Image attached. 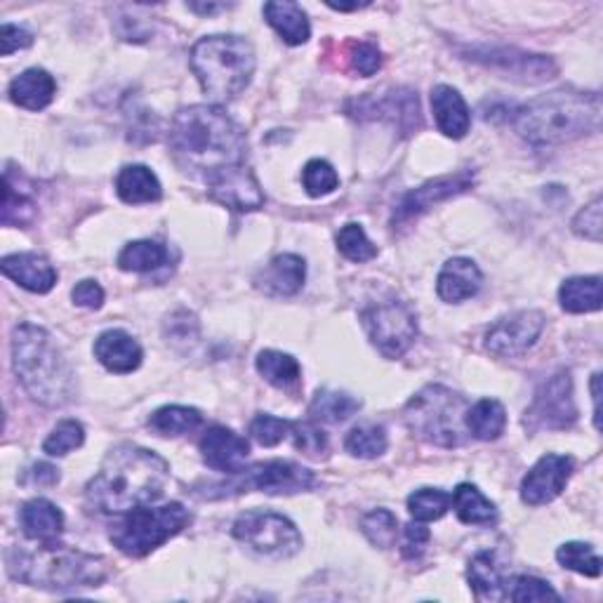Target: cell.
I'll return each instance as SVG.
<instances>
[{"mask_svg":"<svg viewBox=\"0 0 603 603\" xmlns=\"http://www.w3.org/2000/svg\"><path fill=\"white\" fill-rule=\"evenodd\" d=\"M170 467L161 455L135 443L113 448L85 488V500L99 514H127L165 495Z\"/></svg>","mask_w":603,"mask_h":603,"instance_id":"obj_1","label":"cell"},{"mask_svg":"<svg viewBox=\"0 0 603 603\" xmlns=\"http://www.w3.org/2000/svg\"><path fill=\"white\" fill-rule=\"evenodd\" d=\"M168 145L175 163L186 172L212 175L246 161L248 141L236 121L220 107L196 104L172 119Z\"/></svg>","mask_w":603,"mask_h":603,"instance_id":"obj_2","label":"cell"},{"mask_svg":"<svg viewBox=\"0 0 603 603\" xmlns=\"http://www.w3.org/2000/svg\"><path fill=\"white\" fill-rule=\"evenodd\" d=\"M601 97L596 93L554 90L514 111V127L536 147H554L596 133Z\"/></svg>","mask_w":603,"mask_h":603,"instance_id":"obj_3","label":"cell"},{"mask_svg":"<svg viewBox=\"0 0 603 603\" xmlns=\"http://www.w3.org/2000/svg\"><path fill=\"white\" fill-rule=\"evenodd\" d=\"M12 368L28 396L42 406L60 408L74 396V370L46 328L34 323L14 328Z\"/></svg>","mask_w":603,"mask_h":603,"instance_id":"obj_4","label":"cell"},{"mask_svg":"<svg viewBox=\"0 0 603 603\" xmlns=\"http://www.w3.org/2000/svg\"><path fill=\"white\" fill-rule=\"evenodd\" d=\"M8 573L28 587L50 592H69L81 587H99L109 566L102 556L64 547L57 542H40L38 550H10L5 554Z\"/></svg>","mask_w":603,"mask_h":603,"instance_id":"obj_5","label":"cell"},{"mask_svg":"<svg viewBox=\"0 0 603 603\" xmlns=\"http://www.w3.org/2000/svg\"><path fill=\"white\" fill-rule=\"evenodd\" d=\"M192 69L210 99L226 102L248 88L255 74V50L241 36L200 38L192 50Z\"/></svg>","mask_w":603,"mask_h":603,"instance_id":"obj_6","label":"cell"},{"mask_svg":"<svg viewBox=\"0 0 603 603\" xmlns=\"http://www.w3.org/2000/svg\"><path fill=\"white\" fill-rule=\"evenodd\" d=\"M467 408V398L455 394L448 386L427 384L408 401L404 420L418 439L441 448H455L465 443Z\"/></svg>","mask_w":603,"mask_h":603,"instance_id":"obj_7","label":"cell"},{"mask_svg":"<svg viewBox=\"0 0 603 603\" xmlns=\"http://www.w3.org/2000/svg\"><path fill=\"white\" fill-rule=\"evenodd\" d=\"M192 524V514L182 502H170L163 507H137L123 514V519L111 528V542L121 554L141 558L161 547L170 538L180 536Z\"/></svg>","mask_w":603,"mask_h":603,"instance_id":"obj_8","label":"cell"},{"mask_svg":"<svg viewBox=\"0 0 603 603\" xmlns=\"http://www.w3.org/2000/svg\"><path fill=\"white\" fill-rule=\"evenodd\" d=\"M232 533L253 552L269 558H291L302 550L297 526L276 512L253 509L241 514L234 521Z\"/></svg>","mask_w":603,"mask_h":603,"instance_id":"obj_9","label":"cell"},{"mask_svg":"<svg viewBox=\"0 0 603 603\" xmlns=\"http://www.w3.org/2000/svg\"><path fill=\"white\" fill-rule=\"evenodd\" d=\"M361 323L372 347L384 358H401L418 337V316L401 299L372 305L361 313Z\"/></svg>","mask_w":603,"mask_h":603,"instance_id":"obj_10","label":"cell"},{"mask_svg":"<svg viewBox=\"0 0 603 603\" xmlns=\"http://www.w3.org/2000/svg\"><path fill=\"white\" fill-rule=\"evenodd\" d=\"M316 485V473L291 459H269V463L253 465L250 469H241L234 479L218 485L222 495H238L248 491H260L267 495H295L302 491H311Z\"/></svg>","mask_w":603,"mask_h":603,"instance_id":"obj_11","label":"cell"},{"mask_svg":"<svg viewBox=\"0 0 603 603\" xmlns=\"http://www.w3.org/2000/svg\"><path fill=\"white\" fill-rule=\"evenodd\" d=\"M578 420V406L573 398V378L568 370H558L544 380L528 406L524 424L528 432H564Z\"/></svg>","mask_w":603,"mask_h":603,"instance_id":"obj_12","label":"cell"},{"mask_svg":"<svg viewBox=\"0 0 603 603\" xmlns=\"http://www.w3.org/2000/svg\"><path fill=\"white\" fill-rule=\"evenodd\" d=\"M465 60L479 64L488 71H495L502 78H512L519 83H544L556 76V64L552 57L524 52L516 48H488V46H473L467 48Z\"/></svg>","mask_w":603,"mask_h":603,"instance_id":"obj_13","label":"cell"},{"mask_svg":"<svg viewBox=\"0 0 603 603\" xmlns=\"http://www.w3.org/2000/svg\"><path fill=\"white\" fill-rule=\"evenodd\" d=\"M347 111L358 121H390L404 135L415 133L422 125L418 93L408 88H398L380 97L366 95L352 99Z\"/></svg>","mask_w":603,"mask_h":603,"instance_id":"obj_14","label":"cell"},{"mask_svg":"<svg viewBox=\"0 0 603 603\" xmlns=\"http://www.w3.org/2000/svg\"><path fill=\"white\" fill-rule=\"evenodd\" d=\"M473 182H477L473 170H459V172H453V175H441L424 182L422 186H418V189L408 192L398 200L392 218L394 229H404L410 222L422 218L429 208H434L436 204H443V200H448L453 196L465 194L467 189H471Z\"/></svg>","mask_w":603,"mask_h":603,"instance_id":"obj_15","label":"cell"},{"mask_svg":"<svg viewBox=\"0 0 603 603\" xmlns=\"http://www.w3.org/2000/svg\"><path fill=\"white\" fill-rule=\"evenodd\" d=\"M547 319L542 311L524 309L502 316L485 333V349L493 356H519L528 352L542 335Z\"/></svg>","mask_w":603,"mask_h":603,"instance_id":"obj_16","label":"cell"},{"mask_svg":"<svg viewBox=\"0 0 603 603\" xmlns=\"http://www.w3.org/2000/svg\"><path fill=\"white\" fill-rule=\"evenodd\" d=\"M208 196L224 208L253 212L264 206V192L246 163L222 168L206 177Z\"/></svg>","mask_w":603,"mask_h":603,"instance_id":"obj_17","label":"cell"},{"mask_svg":"<svg viewBox=\"0 0 603 603\" xmlns=\"http://www.w3.org/2000/svg\"><path fill=\"white\" fill-rule=\"evenodd\" d=\"M573 469L576 463L570 455H542L521 481V500L530 507L550 505L566 491Z\"/></svg>","mask_w":603,"mask_h":603,"instance_id":"obj_18","label":"cell"},{"mask_svg":"<svg viewBox=\"0 0 603 603\" xmlns=\"http://www.w3.org/2000/svg\"><path fill=\"white\" fill-rule=\"evenodd\" d=\"M198 448H200V457H204V463L208 467L224 473H238L250 455L248 441L232 432V429L220 424L208 429L204 439H200Z\"/></svg>","mask_w":603,"mask_h":603,"instance_id":"obj_19","label":"cell"},{"mask_svg":"<svg viewBox=\"0 0 603 603\" xmlns=\"http://www.w3.org/2000/svg\"><path fill=\"white\" fill-rule=\"evenodd\" d=\"M307 281V262L299 255H279L255 276L257 291L269 297H293Z\"/></svg>","mask_w":603,"mask_h":603,"instance_id":"obj_20","label":"cell"},{"mask_svg":"<svg viewBox=\"0 0 603 603\" xmlns=\"http://www.w3.org/2000/svg\"><path fill=\"white\" fill-rule=\"evenodd\" d=\"M0 269H3V274L8 279L22 285L24 291L36 295L50 293L57 283L54 267L46 260V257L36 253L5 255L3 262H0Z\"/></svg>","mask_w":603,"mask_h":603,"instance_id":"obj_21","label":"cell"},{"mask_svg":"<svg viewBox=\"0 0 603 603\" xmlns=\"http://www.w3.org/2000/svg\"><path fill=\"white\" fill-rule=\"evenodd\" d=\"M95 356L109 372L125 376V372H133L141 366L145 352H141L139 342L133 335H127L125 330H107L95 342Z\"/></svg>","mask_w":603,"mask_h":603,"instance_id":"obj_22","label":"cell"},{"mask_svg":"<svg viewBox=\"0 0 603 603\" xmlns=\"http://www.w3.org/2000/svg\"><path fill=\"white\" fill-rule=\"evenodd\" d=\"M481 271L467 257H453L446 264H443L439 281H436V293L443 302L448 305H457V302H465L473 297L481 288Z\"/></svg>","mask_w":603,"mask_h":603,"instance_id":"obj_23","label":"cell"},{"mask_svg":"<svg viewBox=\"0 0 603 603\" xmlns=\"http://www.w3.org/2000/svg\"><path fill=\"white\" fill-rule=\"evenodd\" d=\"M432 111L439 131L451 139H463L471 127V113L465 102V97L459 95L451 85H436L432 90Z\"/></svg>","mask_w":603,"mask_h":603,"instance_id":"obj_24","label":"cell"},{"mask_svg":"<svg viewBox=\"0 0 603 603\" xmlns=\"http://www.w3.org/2000/svg\"><path fill=\"white\" fill-rule=\"evenodd\" d=\"M24 536L34 542H57L64 533V514L46 497L28 500L20 512Z\"/></svg>","mask_w":603,"mask_h":603,"instance_id":"obj_25","label":"cell"},{"mask_svg":"<svg viewBox=\"0 0 603 603\" xmlns=\"http://www.w3.org/2000/svg\"><path fill=\"white\" fill-rule=\"evenodd\" d=\"M57 95V83L46 69H26L10 83V99L28 111L46 109Z\"/></svg>","mask_w":603,"mask_h":603,"instance_id":"obj_26","label":"cell"},{"mask_svg":"<svg viewBox=\"0 0 603 603\" xmlns=\"http://www.w3.org/2000/svg\"><path fill=\"white\" fill-rule=\"evenodd\" d=\"M264 17L269 26L288 42V46H302L311 36V24L307 20V12L291 0H274V3L264 5Z\"/></svg>","mask_w":603,"mask_h":603,"instance_id":"obj_27","label":"cell"},{"mask_svg":"<svg viewBox=\"0 0 603 603\" xmlns=\"http://www.w3.org/2000/svg\"><path fill=\"white\" fill-rule=\"evenodd\" d=\"M116 192L131 206L156 204L163 196L161 182L147 165H125L116 177Z\"/></svg>","mask_w":603,"mask_h":603,"instance_id":"obj_28","label":"cell"},{"mask_svg":"<svg viewBox=\"0 0 603 603\" xmlns=\"http://www.w3.org/2000/svg\"><path fill=\"white\" fill-rule=\"evenodd\" d=\"M467 432L479 441H495L505 434L507 410L497 398H481L467 408L465 415Z\"/></svg>","mask_w":603,"mask_h":603,"instance_id":"obj_29","label":"cell"},{"mask_svg":"<svg viewBox=\"0 0 603 603\" xmlns=\"http://www.w3.org/2000/svg\"><path fill=\"white\" fill-rule=\"evenodd\" d=\"M451 505L457 519L467 526H493L497 521V507L471 483H459L455 488Z\"/></svg>","mask_w":603,"mask_h":603,"instance_id":"obj_30","label":"cell"},{"mask_svg":"<svg viewBox=\"0 0 603 603\" xmlns=\"http://www.w3.org/2000/svg\"><path fill=\"white\" fill-rule=\"evenodd\" d=\"M467 580L477 599L495 601L507 596V587H505V580H502V573L493 552H479L471 558L467 568Z\"/></svg>","mask_w":603,"mask_h":603,"instance_id":"obj_31","label":"cell"},{"mask_svg":"<svg viewBox=\"0 0 603 603\" xmlns=\"http://www.w3.org/2000/svg\"><path fill=\"white\" fill-rule=\"evenodd\" d=\"M257 372L271 384L276 386V390H297L302 382V368L297 364V358H293L291 354H283L276 349H264L257 354Z\"/></svg>","mask_w":603,"mask_h":603,"instance_id":"obj_32","label":"cell"},{"mask_svg":"<svg viewBox=\"0 0 603 603\" xmlns=\"http://www.w3.org/2000/svg\"><path fill=\"white\" fill-rule=\"evenodd\" d=\"M558 302L568 313H590L601 309V279L576 276L564 281L558 291Z\"/></svg>","mask_w":603,"mask_h":603,"instance_id":"obj_33","label":"cell"},{"mask_svg":"<svg viewBox=\"0 0 603 603\" xmlns=\"http://www.w3.org/2000/svg\"><path fill=\"white\" fill-rule=\"evenodd\" d=\"M358 408H361V398H356L347 392L321 390L311 401L309 415H311L313 422L337 424V422L349 420Z\"/></svg>","mask_w":603,"mask_h":603,"instance_id":"obj_34","label":"cell"},{"mask_svg":"<svg viewBox=\"0 0 603 603\" xmlns=\"http://www.w3.org/2000/svg\"><path fill=\"white\" fill-rule=\"evenodd\" d=\"M200 422H204V415L189 406H163L149 418V427L158 436L192 434L194 429L200 427Z\"/></svg>","mask_w":603,"mask_h":603,"instance_id":"obj_35","label":"cell"},{"mask_svg":"<svg viewBox=\"0 0 603 603\" xmlns=\"http://www.w3.org/2000/svg\"><path fill=\"white\" fill-rule=\"evenodd\" d=\"M168 260L165 246L156 241H133L121 250L119 267L123 271H135V274H147L158 267H163Z\"/></svg>","mask_w":603,"mask_h":603,"instance_id":"obj_36","label":"cell"},{"mask_svg":"<svg viewBox=\"0 0 603 603\" xmlns=\"http://www.w3.org/2000/svg\"><path fill=\"white\" fill-rule=\"evenodd\" d=\"M451 509V493L441 488H420L408 497V512L415 521H439Z\"/></svg>","mask_w":603,"mask_h":603,"instance_id":"obj_37","label":"cell"},{"mask_svg":"<svg viewBox=\"0 0 603 603\" xmlns=\"http://www.w3.org/2000/svg\"><path fill=\"white\" fill-rule=\"evenodd\" d=\"M556 562L564 568L580 573L584 578H599L601 576V558L594 552L592 544L587 542H566L556 550Z\"/></svg>","mask_w":603,"mask_h":603,"instance_id":"obj_38","label":"cell"},{"mask_svg":"<svg viewBox=\"0 0 603 603\" xmlns=\"http://www.w3.org/2000/svg\"><path fill=\"white\" fill-rule=\"evenodd\" d=\"M386 432L380 424H358L344 439V448L352 453L354 457H364L372 459L380 457L386 451Z\"/></svg>","mask_w":603,"mask_h":603,"instance_id":"obj_39","label":"cell"},{"mask_svg":"<svg viewBox=\"0 0 603 603\" xmlns=\"http://www.w3.org/2000/svg\"><path fill=\"white\" fill-rule=\"evenodd\" d=\"M337 250L347 257L349 262H370L372 257H378V246L368 238L361 224L349 222L340 229L337 234Z\"/></svg>","mask_w":603,"mask_h":603,"instance_id":"obj_40","label":"cell"},{"mask_svg":"<svg viewBox=\"0 0 603 603\" xmlns=\"http://www.w3.org/2000/svg\"><path fill=\"white\" fill-rule=\"evenodd\" d=\"M364 536L380 550L394 547L398 538V519L390 509H372L361 519Z\"/></svg>","mask_w":603,"mask_h":603,"instance_id":"obj_41","label":"cell"},{"mask_svg":"<svg viewBox=\"0 0 603 603\" xmlns=\"http://www.w3.org/2000/svg\"><path fill=\"white\" fill-rule=\"evenodd\" d=\"M302 184H305V192L311 198H321L333 194L340 186L337 170L321 158H311V161L302 170Z\"/></svg>","mask_w":603,"mask_h":603,"instance_id":"obj_42","label":"cell"},{"mask_svg":"<svg viewBox=\"0 0 603 603\" xmlns=\"http://www.w3.org/2000/svg\"><path fill=\"white\" fill-rule=\"evenodd\" d=\"M293 434V420L276 418V415L260 413L255 415L250 422V436L264 448H274L281 441L291 439Z\"/></svg>","mask_w":603,"mask_h":603,"instance_id":"obj_43","label":"cell"},{"mask_svg":"<svg viewBox=\"0 0 603 603\" xmlns=\"http://www.w3.org/2000/svg\"><path fill=\"white\" fill-rule=\"evenodd\" d=\"M36 218V204L24 192L14 189V184L5 177L3 189V224L5 226H26Z\"/></svg>","mask_w":603,"mask_h":603,"instance_id":"obj_44","label":"cell"},{"mask_svg":"<svg viewBox=\"0 0 603 603\" xmlns=\"http://www.w3.org/2000/svg\"><path fill=\"white\" fill-rule=\"evenodd\" d=\"M83 441H85L83 424L76 420H64L52 429L46 443H42V451H46L50 457H64L71 451L81 448Z\"/></svg>","mask_w":603,"mask_h":603,"instance_id":"obj_45","label":"cell"},{"mask_svg":"<svg viewBox=\"0 0 603 603\" xmlns=\"http://www.w3.org/2000/svg\"><path fill=\"white\" fill-rule=\"evenodd\" d=\"M507 596L516 603L562 601V596H558V592H554V587L550 582H544L533 576H516L507 587Z\"/></svg>","mask_w":603,"mask_h":603,"instance_id":"obj_46","label":"cell"},{"mask_svg":"<svg viewBox=\"0 0 603 603\" xmlns=\"http://www.w3.org/2000/svg\"><path fill=\"white\" fill-rule=\"evenodd\" d=\"M347 60H349V66L354 74L370 78V76H376L382 66V52L378 46H372V42L361 40V42H352Z\"/></svg>","mask_w":603,"mask_h":603,"instance_id":"obj_47","label":"cell"},{"mask_svg":"<svg viewBox=\"0 0 603 603\" xmlns=\"http://www.w3.org/2000/svg\"><path fill=\"white\" fill-rule=\"evenodd\" d=\"M293 446L307 455H319L328 448V439L319 427L311 422H293V434H291Z\"/></svg>","mask_w":603,"mask_h":603,"instance_id":"obj_48","label":"cell"},{"mask_svg":"<svg viewBox=\"0 0 603 603\" xmlns=\"http://www.w3.org/2000/svg\"><path fill=\"white\" fill-rule=\"evenodd\" d=\"M601 206L603 200L601 196H596L590 206H584L576 214V220H573V232H576L580 238L594 241V243L601 241Z\"/></svg>","mask_w":603,"mask_h":603,"instance_id":"obj_49","label":"cell"},{"mask_svg":"<svg viewBox=\"0 0 603 603\" xmlns=\"http://www.w3.org/2000/svg\"><path fill=\"white\" fill-rule=\"evenodd\" d=\"M429 540H432V533H429V528H424L420 521L418 524H408L404 528V542H401V554H404V558H410V562H415V558H420L424 554Z\"/></svg>","mask_w":603,"mask_h":603,"instance_id":"obj_50","label":"cell"},{"mask_svg":"<svg viewBox=\"0 0 603 603\" xmlns=\"http://www.w3.org/2000/svg\"><path fill=\"white\" fill-rule=\"evenodd\" d=\"M32 42H34V36L17 24H3V28H0V54L3 57L24 50L32 46Z\"/></svg>","mask_w":603,"mask_h":603,"instance_id":"obj_51","label":"cell"},{"mask_svg":"<svg viewBox=\"0 0 603 603\" xmlns=\"http://www.w3.org/2000/svg\"><path fill=\"white\" fill-rule=\"evenodd\" d=\"M71 297H74L76 307H83V309H99L104 305V291L102 285H99L97 281H81L74 293H71Z\"/></svg>","mask_w":603,"mask_h":603,"instance_id":"obj_52","label":"cell"},{"mask_svg":"<svg viewBox=\"0 0 603 603\" xmlns=\"http://www.w3.org/2000/svg\"><path fill=\"white\" fill-rule=\"evenodd\" d=\"M26 479L32 483H38V485H52V483L60 481V469L48 465V463H38L26 471Z\"/></svg>","mask_w":603,"mask_h":603,"instance_id":"obj_53","label":"cell"},{"mask_svg":"<svg viewBox=\"0 0 603 603\" xmlns=\"http://www.w3.org/2000/svg\"><path fill=\"white\" fill-rule=\"evenodd\" d=\"M186 8H189L192 12H198V14H214V12L226 10L229 5H224V3H189Z\"/></svg>","mask_w":603,"mask_h":603,"instance_id":"obj_54","label":"cell"},{"mask_svg":"<svg viewBox=\"0 0 603 603\" xmlns=\"http://www.w3.org/2000/svg\"><path fill=\"white\" fill-rule=\"evenodd\" d=\"M599 372H594L592 376V401H594V427L599 429L601 422H599Z\"/></svg>","mask_w":603,"mask_h":603,"instance_id":"obj_55","label":"cell"}]
</instances>
